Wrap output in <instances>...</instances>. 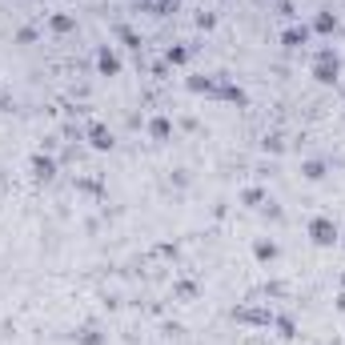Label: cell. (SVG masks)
<instances>
[{
  "instance_id": "obj_1",
  "label": "cell",
  "mask_w": 345,
  "mask_h": 345,
  "mask_svg": "<svg viewBox=\"0 0 345 345\" xmlns=\"http://www.w3.org/2000/svg\"><path fill=\"white\" fill-rule=\"evenodd\" d=\"M309 233H313V241H317V245H333V241H337V225H333V221H325V217H317V221L309 225Z\"/></svg>"
},
{
  "instance_id": "obj_5",
  "label": "cell",
  "mask_w": 345,
  "mask_h": 345,
  "mask_svg": "<svg viewBox=\"0 0 345 345\" xmlns=\"http://www.w3.org/2000/svg\"><path fill=\"white\" fill-rule=\"evenodd\" d=\"M93 145H97V149H109V145H113V137H109L105 128H93Z\"/></svg>"
},
{
  "instance_id": "obj_10",
  "label": "cell",
  "mask_w": 345,
  "mask_h": 345,
  "mask_svg": "<svg viewBox=\"0 0 345 345\" xmlns=\"http://www.w3.org/2000/svg\"><path fill=\"white\" fill-rule=\"evenodd\" d=\"M36 172L40 177H53V161H36Z\"/></svg>"
},
{
  "instance_id": "obj_9",
  "label": "cell",
  "mask_w": 345,
  "mask_h": 345,
  "mask_svg": "<svg viewBox=\"0 0 345 345\" xmlns=\"http://www.w3.org/2000/svg\"><path fill=\"white\" fill-rule=\"evenodd\" d=\"M317 28H321V32H329V28H333V16H329V12H325V16H317Z\"/></svg>"
},
{
  "instance_id": "obj_4",
  "label": "cell",
  "mask_w": 345,
  "mask_h": 345,
  "mask_svg": "<svg viewBox=\"0 0 345 345\" xmlns=\"http://www.w3.org/2000/svg\"><path fill=\"white\" fill-rule=\"evenodd\" d=\"M97 64H101V72H116V68H120V60H116L113 53H101V60H97Z\"/></svg>"
},
{
  "instance_id": "obj_7",
  "label": "cell",
  "mask_w": 345,
  "mask_h": 345,
  "mask_svg": "<svg viewBox=\"0 0 345 345\" xmlns=\"http://www.w3.org/2000/svg\"><path fill=\"white\" fill-rule=\"evenodd\" d=\"M153 137L165 141V137H169V120H153Z\"/></svg>"
},
{
  "instance_id": "obj_2",
  "label": "cell",
  "mask_w": 345,
  "mask_h": 345,
  "mask_svg": "<svg viewBox=\"0 0 345 345\" xmlns=\"http://www.w3.org/2000/svg\"><path fill=\"white\" fill-rule=\"evenodd\" d=\"M313 72H317V80H325V84H329V80L337 76V57H333V53L325 49V53L317 57V68H313Z\"/></svg>"
},
{
  "instance_id": "obj_8",
  "label": "cell",
  "mask_w": 345,
  "mask_h": 345,
  "mask_svg": "<svg viewBox=\"0 0 345 345\" xmlns=\"http://www.w3.org/2000/svg\"><path fill=\"white\" fill-rule=\"evenodd\" d=\"M301 40H305V28H301V32H297V28H289V32H285V45H301Z\"/></svg>"
},
{
  "instance_id": "obj_6",
  "label": "cell",
  "mask_w": 345,
  "mask_h": 345,
  "mask_svg": "<svg viewBox=\"0 0 345 345\" xmlns=\"http://www.w3.org/2000/svg\"><path fill=\"white\" fill-rule=\"evenodd\" d=\"M321 172H325L321 161H309V165H305V177H309V181H321Z\"/></svg>"
},
{
  "instance_id": "obj_3",
  "label": "cell",
  "mask_w": 345,
  "mask_h": 345,
  "mask_svg": "<svg viewBox=\"0 0 345 345\" xmlns=\"http://www.w3.org/2000/svg\"><path fill=\"white\" fill-rule=\"evenodd\" d=\"M257 257H261V261H273V257H277V245H273V241H257Z\"/></svg>"
}]
</instances>
